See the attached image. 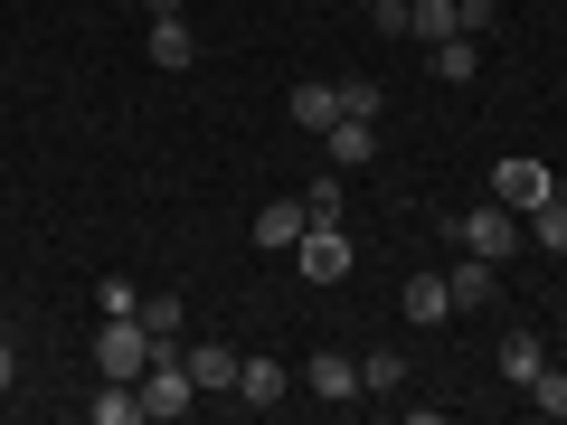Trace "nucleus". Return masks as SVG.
Instances as JSON below:
<instances>
[{"label":"nucleus","mask_w":567,"mask_h":425,"mask_svg":"<svg viewBox=\"0 0 567 425\" xmlns=\"http://www.w3.org/2000/svg\"><path fill=\"white\" fill-rule=\"evenodd\" d=\"M152 360H162V341L142 331V312H104V331H95V369L104 379H142Z\"/></svg>","instance_id":"1"},{"label":"nucleus","mask_w":567,"mask_h":425,"mask_svg":"<svg viewBox=\"0 0 567 425\" xmlns=\"http://www.w3.org/2000/svg\"><path fill=\"white\" fill-rule=\"evenodd\" d=\"M293 265H303V283H350V265H360V237H350L341 218H312L303 246H293Z\"/></svg>","instance_id":"2"},{"label":"nucleus","mask_w":567,"mask_h":425,"mask_svg":"<svg viewBox=\"0 0 567 425\" xmlns=\"http://www.w3.org/2000/svg\"><path fill=\"white\" fill-rule=\"evenodd\" d=\"M189 406H199V387H189V369H181V350H162V360L142 369V416H162V425H181Z\"/></svg>","instance_id":"3"},{"label":"nucleus","mask_w":567,"mask_h":425,"mask_svg":"<svg viewBox=\"0 0 567 425\" xmlns=\"http://www.w3.org/2000/svg\"><path fill=\"white\" fill-rule=\"evenodd\" d=\"M454 246H473V256H492V265H502L511 246H520V208L483 199V208H473V218H454Z\"/></svg>","instance_id":"4"},{"label":"nucleus","mask_w":567,"mask_h":425,"mask_svg":"<svg viewBox=\"0 0 567 425\" xmlns=\"http://www.w3.org/2000/svg\"><path fill=\"white\" fill-rule=\"evenodd\" d=\"M181 369H189L199 397H237V350L227 341H181Z\"/></svg>","instance_id":"5"},{"label":"nucleus","mask_w":567,"mask_h":425,"mask_svg":"<svg viewBox=\"0 0 567 425\" xmlns=\"http://www.w3.org/2000/svg\"><path fill=\"white\" fill-rule=\"evenodd\" d=\"M548 189H558V170H548V162H502V170H492V199H502V208H520V218L548 199Z\"/></svg>","instance_id":"6"},{"label":"nucleus","mask_w":567,"mask_h":425,"mask_svg":"<svg viewBox=\"0 0 567 425\" xmlns=\"http://www.w3.org/2000/svg\"><path fill=\"white\" fill-rule=\"evenodd\" d=\"M322 152H331V170H369V162H379V123H369V114H341V123L322 133Z\"/></svg>","instance_id":"7"},{"label":"nucleus","mask_w":567,"mask_h":425,"mask_svg":"<svg viewBox=\"0 0 567 425\" xmlns=\"http://www.w3.org/2000/svg\"><path fill=\"white\" fill-rule=\"evenodd\" d=\"M303 227H312L303 199H265V208H256V246H265V256H293V246H303Z\"/></svg>","instance_id":"8"},{"label":"nucleus","mask_w":567,"mask_h":425,"mask_svg":"<svg viewBox=\"0 0 567 425\" xmlns=\"http://www.w3.org/2000/svg\"><path fill=\"white\" fill-rule=\"evenodd\" d=\"M303 387H312V397H331V406H350V397H360V360H350V350H312Z\"/></svg>","instance_id":"9"},{"label":"nucleus","mask_w":567,"mask_h":425,"mask_svg":"<svg viewBox=\"0 0 567 425\" xmlns=\"http://www.w3.org/2000/svg\"><path fill=\"white\" fill-rule=\"evenodd\" d=\"M398 312H406V322H416V331H435V322H445V312H454V293H445V274H406V293H398Z\"/></svg>","instance_id":"10"},{"label":"nucleus","mask_w":567,"mask_h":425,"mask_svg":"<svg viewBox=\"0 0 567 425\" xmlns=\"http://www.w3.org/2000/svg\"><path fill=\"white\" fill-rule=\"evenodd\" d=\"M406 39H464V0H406Z\"/></svg>","instance_id":"11"},{"label":"nucleus","mask_w":567,"mask_h":425,"mask_svg":"<svg viewBox=\"0 0 567 425\" xmlns=\"http://www.w3.org/2000/svg\"><path fill=\"white\" fill-rule=\"evenodd\" d=\"M425 66H435V85H473V76H483V39H435Z\"/></svg>","instance_id":"12"},{"label":"nucleus","mask_w":567,"mask_h":425,"mask_svg":"<svg viewBox=\"0 0 567 425\" xmlns=\"http://www.w3.org/2000/svg\"><path fill=\"white\" fill-rule=\"evenodd\" d=\"M237 406H284V360H237Z\"/></svg>","instance_id":"13"},{"label":"nucleus","mask_w":567,"mask_h":425,"mask_svg":"<svg viewBox=\"0 0 567 425\" xmlns=\"http://www.w3.org/2000/svg\"><path fill=\"white\" fill-rule=\"evenodd\" d=\"M548 360H558V350H548L539 331H511V341H502V379H511V387H529V379H539Z\"/></svg>","instance_id":"14"},{"label":"nucleus","mask_w":567,"mask_h":425,"mask_svg":"<svg viewBox=\"0 0 567 425\" xmlns=\"http://www.w3.org/2000/svg\"><path fill=\"white\" fill-rule=\"evenodd\" d=\"M445 293H454V312H483L492 303V256H473V246H464V265L445 274Z\"/></svg>","instance_id":"15"},{"label":"nucleus","mask_w":567,"mask_h":425,"mask_svg":"<svg viewBox=\"0 0 567 425\" xmlns=\"http://www.w3.org/2000/svg\"><path fill=\"white\" fill-rule=\"evenodd\" d=\"M520 227H529V246H548V256H567V180H558V189H548V199H539V208H529V218H520Z\"/></svg>","instance_id":"16"},{"label":"nucleus","mask_w":567,"mask_h":425,"mask_svg":"<svg viewBox=\"0 0 567 425\" xmlns=\"http://www.w3.org/2000/svg\"><path fill=\"white\" fill-rule=\"evenodd\" d=\"M85 416H95V425H133L142 416V379H104L95 397H85Z\"/></svg>","instance_id":"17"},{"label":"nucleus","mask_w":567,"mask_h":425,"mask_svg":"<svg viewBox=\"0 0 567 425\" xmlns=\"http://www.w3.org/2000/svg\"><path fill=\"white\" fill-rule=\"evenodd\" d=\"M293 123H303V133H331V123H341V85H293Z\"/></svg>","instance_id":"18"},{"label":"nucleus","mask_w":567,"mask_h":425,"mask_svg":"<svg viewBox=\"0 0 567 425\" xmlns=\"http://www.w3.org/2000/svg\"><path fill=\"white\" fill-rule=\"evenodd\" d=\"M142 331H152L162 350H181V341H189V312L171 303V293H142Z\"/></svg>","instance_id":"19"},{"label":"nucleus","mask_w":567,"mask_h":425,"mask_svg":"<svg viewBox=\"0 0 567 425\" xmlns=\"http://www.w3.org/2000/svg\"><path fill=\"white\" fill-rule=\"evenodd\" d=\"M189 58H199V39H189V20H152V66H171V76H181Z\"/></svg>","instance_id":"20"},{"label":"nucleus","mask_w":567,"mask_h":425,"mask_svg":"<svg viewBox=\"0 0 567 425\" xmlns=\"http://www.w3.org/2000/svg\"><path fill=\"white\" fill-rule=\"evenodd\" d=\"M360 387H369V397H388V387H406V350H360Z\"/></svg>","instance_id":"21"},{"label":"nucleus","mask_w":567,"mask_h":425,"mask_svg":"<svg viewBox=\"0 0 567 425\" xmlns=\"http://www.w3.org/2000/svg\"><path fill=\"white\" fill-rule=\"evenodd\" d=\"M520 397H529V406H539V416H567V360H548V369H539V379H529V387H520Z\"/></svg>","instance_id":"22"},{"label":"nucleus","mask_w":567,"mask_h":425,"mask_svg":"<svg viewBox=\"0 0 567 425\" xmlns=\"http://www.w3.org/2000/svg\"><path fill=\"white\" fill-rule=\"evenodd\" d=\"M303 208H312V218H341V170H322V180L303 189Z\"/></svg>","instance_id":"23"},{"label":"nucleus","mask_w":567,"mask_h":425,"mask_svg":"<svg viewBox=\"0 0 567 425\" xmlns=\"http://www.w3.org/2000/svg\"><path fill=\"white\" fill-rule=\"evenodd\" d=\"M95 303H104V312H142V293H133V274H104Z\"/></svg>","instance_id":"24"},{"label":"nucleus","mask_w":567,"mask_h":425,"mask_svg":"<svg viewBox=\"0 0 567 425\" xmlns=\"http://www.w3.org/2000/svg\"><path fill=\"white\" fill-rule=\"evenodd\" d=\"M379 104H388V95H379L369 76H360V85H341V114H369V123H379Z\"/></svg>","instance_id":"25"},{"label":"nucleus","mask_w":567,"mask_h":425,"mask_svg":"<svg viewBox=\"0 0 567 425\" xmlns=\"http://www.w3.org/2000/svg\"><path fill=\"white\" fill-rule=\"evenodd\" d=\"M492 20H502V0H464V39H483Z\"/></svg>","instance_id":"26"},{"label":"nucleus","mask_w":567,"mask_h":425,"mask_svg":"<svg viewBox=\"0 0 567 425\" xmlns=\"http://www.w3.org/2000/svg\"><path fill=\"white\" fill-rule=\"evenodd\" d=\"M10 379H20V350H10V341H0V397H10Z\"/></svg>","instance_id":"27"},{"label":"nucleus","mask_w":567,"mask_h":425,"mask_svg":"<svg viewBox=\"0 0 567 425\" xmlns=\"http://www.w3.org/2000/svg\"><path fill=\"white\" fill-rule=\"evenodd\" d=\"M558 360H567V331H558Z\"/></svg>","instance_id":"28"}]
</instances>
